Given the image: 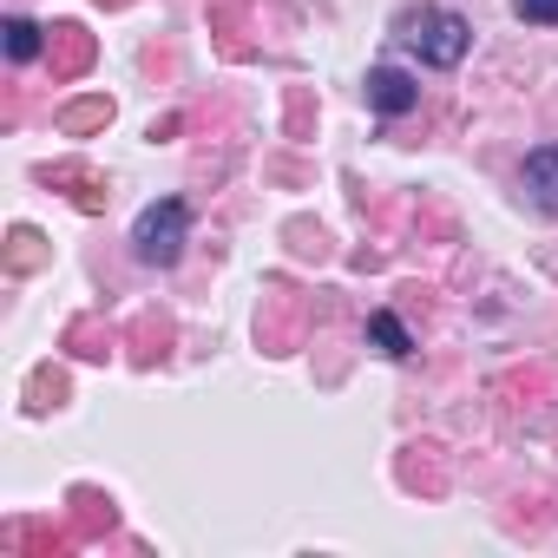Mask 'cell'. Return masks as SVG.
I'll return each mask as SVG.
<instances>
[{"label": "cell", "mask_w": 558, "mask_h": 558, "mask_svg": "<svg viewBox=\"0 0 558 558\" xmlns=\"http://www.w3.org/2000/svg\"><path fill=\"white\" fill-rule=\"evenodd\" d=\"M414 106H421V86H414L401 66H368V112L401 119V112H414Z\"/></svg>", "instance_id": "cell-3"}, {"label": "cell", "mask_w": 558, "mask_h": 558, "mask_svg": "<svg viewBox=\"0 0 558 558\" xmlns=\"http://www.w3.org/2000/svg\"><path fill=\"white\" fill-rule=\"evenodd\" d=\"M184 243H191V210H184V197H158V204L138 210V223H132V256H138V263L171 269V263L184 256Z\"/></svg>", "instance_id": "cell-2"}, {"label": "cell", "mask_w": 558, "mask_h": 558, "mask_svg": "<svg viewBox=\"0 0 558 558\" xmlns=\"http://www.w3.org/2000/svg\"><path fill=\"white\" fill-rule=\"evenodd\" d=\"M512 14L532 27H558V0H512Z\"/></svg>", "instance_id": "cell-7"}, {"label": "cell", "mask_w": 558, "mask_h": 558, "mask_svg": "<svg viewBox=\"0 0 558 558\" xmlns=\"http://www.w3.org/2000/svg\"><path fill=\"white\" fill-rule=\"evenodd\" d=\"M519 184H525V197H532L538 210H551V217H558V145H538V151H525V171H519Z\"/></svg>", "instance_id": "cell-4"}, {"label": "cell", "mask_w": 558, "mask_h": 558, "mask_svg": "<svg viewBox=\"0 0 558 558\" xmlns=\"http://www.w3.org/2000/svg\"><path fill=\"white\" fill-rule=\"evenodd\" d=\"M0 34H8V60H14V66H27V60L40 53V27H34V21H21V14L0 27Z\"/></svg>", "instance_id": "cell-6"}, {"label": "cell", "mask_w": 558, "mask_h": 558, "mask_svg": "<svg viewBox=\"0 0 558 558\" xmlns=\"http://www.w3.org/2000/svg\"><path fill=\"white\" fill-rule=\"evenodd\" d=\"M401 47L408 53H421V66H460L466 60V47H473V27H466V14H453V8H408L401 14Z\"/></svg>", "instance_id": "cell-1"}, {"label": "cell", "mask_w": 558, "mask_h": 558, "mask_svg": "<svg viewBox=\"0 0 558 558\" xmlns=\"http://www.w3.org/2000/svg\"><path fill=\"white\" fill-rule=\"evenodd\" d=\"M368 342H375L388 362H408V355H414V336H408V323H401L395 310H375V316H368Z\"/></svg>", "instance_id": "cell-5"}]
</instances>
